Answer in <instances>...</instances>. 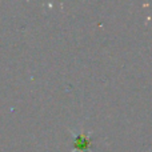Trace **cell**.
<instances>
[{
    "label": "cell",
    "mask_w": 152,
    "mask_h": 152,
    "mask_svg": "<svg viewBox=\"0 0 152 152\" xmlns=\"http://www.w3.org/2000/svg\"><path fill=\"white\" fill-rule=\"evenodd\" d=\"M91 144H92L91 137H89L87 134H84V132H83V134L76 135V139H75V143H74V148L76 151L84 152V151L88 150Z\"/></svg>",
    "instance_id": "6da1fadb"
}]
</instances>
